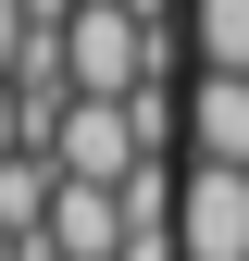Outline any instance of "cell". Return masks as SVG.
I'll return each instance as SVG.
<instances>
[{
    "mask_svg": "<svg viewBox=\"0 0 249 261\" xmlns=\"http://www.w3.org/2000/svg\"><path fill=\"white\" fill-rule=\"evenodd\" d=\"M25 38H38V25H25V0H0V75H25Z\"/></svg>",
    "mask_w": 249,
    "mask_h": 261,
    "instance_id": "7",
    "label": "cell"
},
{
    "mask_svg": "<svg viewBox=\"0 0 249 261\" xmlns=\"http://www.w3.org/2000/svg\"><path fill=\"white\" fill-rule=\"evenodd\" d=\"M124 261H175V224H137V237H124Z\"/></svg>",
    "mask_w": 249,
    "mask_h": 261,
    "instance_id": "8",
    "label": "cell"
},
{
    "mask_svg": "<svg viewBox=\"0 0 249 261\" xmlns=\"http://www.w3.org/2000/svg\"><path fill=\"white\" fill-rule=\"evenodd\" d=\"M62 87L75 100H137V87H162V38L124 0H87V13H62Z\"/></svg>",
    "mask_w": 249,
    "mask_h": 261,
    "instance_id": "1",
    "label": "cell"
},
{
    "mask_svg": "<svg viewBox=\"0 0 249 261\" xmlns=\"http://www.w3.org/2000/svg\"><path fill=\"white\" fill-rule=\"evenodd\" d=\"M175 261H249V174H175Z\"/></svg>",
    "mask_w": 249,
    "mask_h": 261,
    "instance_id": "3",
    "label": "cell"
},
{
    "mask_svg": "<svg viewBox=\"0 0 249 261\" xmlns=\"http://www.w3.org/2000/svg\"><path fill=\"white\" fill-rule=\"evenodd\" d=\"M62 13H87V0H62Z\"/></svg>",
    "mask_w": 249,
    "mask_h": 261,
    "instance_id": "10",
    "label": "cell"
},
{
    "mask_svg": "<svg viewBox=\"0 0 249 261\" xmlns=\"http://www.w3.org/2000/svg\"><path fill=\"white\" fill-rule=\"evenodd\" d=\"M38 261H124V187H50Z\"/></svg>",
    "mask_w": 249,
    "mask_h": 261,
    "instance_id": "4",
    "label": "cell"
},
{
    "mask_svg": "<svg viewBox=\"0 0 249 261\" xmlns=\"http://www.w3.org/2000/svg\"><path fill=\"white\" fill-rule=\"evenodd\" d=\"M187 50L200 75H249V0H187Z\"/></svg>",
    "mask_w": 249,
    "mask_h": 261,
    "instance_id": "6",
    "label": "cell"
},
{
    "mask_svg": "<svg viewBox=\"0 0 249 261\" xmlns=\"http://www.w3.org/2000/svg\"><path fill=\"white\" fill-rule=\"evenodd\" d=\"M137 124H124V100H62L50 112V174L62 187H124V174H137Z\"/></svg>",
    "mask_w": 249,
    "mask_h": 261,
    "instance_id": "2",
    "label": "cell"
},
{
    "mask_svg": "<svg viewBox=\"0 0 249 261\" xmlns=\"http://www.w3.org/2000/svg\"><path fill=\"white\" fill-rule=\"evenodd\" d=\"M124 13H137V25H150V38H162V50H175V0H124Z\"/></svg>",
    "mask_w": 249,
    "mask_h": 261,
    "instance_id": "9",
    "label": "cell"
},
{
    "mask_svg": "<svg viewBox=\"0 0 249 261\" xmlns=\"http://www.w3.org/2000/svg\"><path fill=\"white\" fill-rule=\"evenodd\" d=\"M187 149L212 174H249V75H200L187 87Z\"/></svg>",
    "mask_w": 249,
    "mask_h": 261,
    "instance_id": "5",
    "label": "cell"
}]
</instances>
